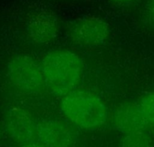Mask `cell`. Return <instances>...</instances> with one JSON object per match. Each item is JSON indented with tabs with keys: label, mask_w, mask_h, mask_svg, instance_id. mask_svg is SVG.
Wrapping results in <instances>:
<instances>
[{
	"label": "cell",
	"mask_w": 154,
	"mask_h": 147,
	"mask_svg": "<svg viewBox=\"0 0 154 147\" xmlns=\"http://www.w3.org/2000/svg\"><path fill=\"white\" fill-rule=\"evenodd\" d=\"M41 67L45 84L57 96L63 97L76 90L82 79V61L79 56L69 50L48 52L42 58Z\"/></svg>",
	"instance_id": "obj_1"
},
{
	"label": "cell",
	"mask_w": 154,
	"mask_h": 147,
	"mask_svg": "<svg viewBox=\"0 0 154 147\" xmlns=\"http://www.w3.org/2000/svg\"><path fill=\"white\" fill-rule=\"evenodd\" d=\"M60 109L70 122L86 130L102 127L108 118V110L103 100L85 90L76 89L63 96Z\"/></svg>",
	"instance_id": "obj_2"
},
{
	"label": "cell",
	"mask_w": 154,
	"mask_h": 147,
	"mask_svg": "<svg viewBox=\"0 0 154 147\" xmlns=\"http://www.w3.org/2000/svg\"><path fill=\"white\" fill-rule=\"evenodd\" d=\"M7 74L14 86L29 94L39 92L46 86L41 65L26 55L12 57L8 62Z\"/></svg>",
	"instance_id": "obj_3"
},
{
	"label": "cell",
	"mask_w": 154,
	"mask_h": 147,
	"mask_svg": "<svg viewBox=\"0 0 154 147\" xmlns=\"http://www.w3.org/2000/svg\"><path fill=\"white\" fill-rule=\"evenodd\" d=\"M68 34L74 44L81 46H96L108 38L110 27L99 16H87L75 20L68 28Z\"/></svg>",
	"instance_id": "obj_4"
},
{
	"label": "cell",
	"mask_w": 154,
	"mask_h": 147,
	"mask_svg": "<svg viewBox=\"0 0 154 147\" xmlns=\"http://www.w3.org/2000/svg\"><path fill=\"white\" fill-rule=\"evenodd\" d=\"M4 126L9 137L21 145L32 142L36 136V124L32 117L22 107L14 106L6 112Z\"/></svg>",
	"instance_id": "obj_5"
},
{
	"label": "cell",
	"mask_w": 154,
	"mask_h": 147,
	"mask_svg": "<svg viewBox=\"0 0 154 147\" xmlns=\"http://www.w3.org/2000/svg\"><path fill=\"white\" fill-rule=\"evenodd\" d=\"M26 29L29 37L33 42L40 45L48 44L58 35V18L50 10L36 11L29 18Z\"/></svg>",
	"instance_id": "obj_6"
},
{
	"label": "cell",
	"mask_w": 154,
	"mask_h": 147,
	"mask_svg": "<svg viewBox=\"0 0 154 147\" xmlns=\"http://www.w3.org/2000/svg\"><path fill=\"white\" fill-rule=\"evenodd\" d=\"M36 136L46 147H71L75 140L70 128L57 119H44L37 123Z\"/></svg>",
	"instance_id": "obj_7"
},
{
	"label": "cell",
	"mask_w": 154,
	"mask_h": 147,
	"mask_svg": "<svg viewBox=\"0 0 154 147\" xmlns=\"http://www.w3.org/2000/svg\"><path fill=\"white\" fill-rule=\"evenodd\" d=\"M113 123L117 130L125 134L144 131L149 124L141 113L138 104L129 101L120 104L116 108Z\"/></svg>",
	"instance_id": "obj_8"
},
{
	"label": "cell",
	"mask_w": 154,
	"mask_h": 147,
	"mask_svg": "<svg viewBox=\"0 0 154 147\" xmlns=\"http://www.w3.org/2000/svg\"><path fill=\"white\" fill-rule=\"evenodd\" d=\"M120 147H153V145L145 131H138L125 134L121 140Z\"/></svg>",
	"instance_id": "obj_9"
},
{
	"label": "cell",
	"mask_w": 154,
	"mask_h": 147,
	"mask_svg": "<svg viewBox=\"0 0 154 147\" xmlns=\"http://www.w3.org/2000/svg\"><path fill=\"white\" fill-rule=\"evenodd\" d=\"M137 104L148 124H154V92L143 94Z\"/></svg>",
	"instance_id": "obj_10"
},
{
	"label": "cell",
	"mask_w": 154,
	"mask_h": 147,
	"mask_svg": "<svg viewBox=\"0 0 154 147\" xmlns=\"http://www.w3.org/2000/svg\"><path fill=\"white\" fill-rule=\"evenodd\" d=\"M147 11L149 20L154 24V0H149L147 6Z\"/></svg>",
	"instance_id": "obj_11"
},
{
	"label": "cell",
	"mask_w": 154,
	"mask_h": 147,
	"mask_svg": "<svg viewBox=\"0 0 154 147\" xmlns=\"http://www.w3.org/2000/svg\"><path fill=\"white\" fill-rule=\"evenodd\" d=\"M111 2H112L113 3L116 4H118V5H129V4H132L133 2H135V0H110Z\"/></svg>",
	"instance_id": "obj_12"
},
{
	"label": "cell",
	"mask_w": 154,
	"mask_h": 147,
	"mask_svg": "<svg viewBox=\"0 0 154 147\" xmlns=\"http://www.w3.org/2000/svg\"><path fill=\"white\" fill-rule=\"evenodd\" d=\"M20 147H46L42 142H29L27 143L22 144Z\"/></svg>",
	"instance_id": "obj_13"
},
{
	"label": "cell",
	"mask_w": 154,
	"mask_h": 147,
	"mask_svg": "<svg viewBox=\"0 0 154 147\" xmlns=\"http://www.w3.org/2000/svg\"><path fill=\"white\" fill-rule=\"evenodd\" d=\"M1 134H0V145H1Z\"/></svg>",
	"instance_id": "obj_14"
}]
</instances>
